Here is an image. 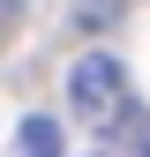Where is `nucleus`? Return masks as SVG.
I'll return each mask as SVG.
<instances>
[{
  "label": "nucleus",
  "mask_w": 150,
  "mask_h": 157,
  "mask_svg": "<svg viewBox=\"0 0 150 157\" xmlns=\"http://www.w3.org/2000/svg\"><path fill=\"white\" fill-rule=\"evenodd\" d=\"M15 157H68V150H60V127H53V112H30V120L15 127Z\"/></svg>",
  "instance_id": "nucleus-2"
},
{
  "label": "nucleus",
  "mask_w": 150,
  "mask_h": 157,
  "mask_svg": "<svg viewBox=\"0 0 150 157\" xmlns=\"http://www.w3.org/2000/svg\"><path fill=\"white\" fill-rule=\"evenodd\" d=\"M68 105L83 112L90 127H112V120H128V67L112 60V52H83L68 75Z\"/></svg>",
  "instance_id": "nucleus-1"
}]
</instances>
